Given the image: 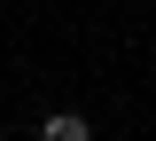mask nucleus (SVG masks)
Segmentation results:
<instances>
[{"mask_svg": "<svg viewBox=\"0 0 156 141\" xmlns=\"http://www.w3.org/2000/svg\"><path fill=\"white\" fill-rule=\"evenodd\" d=\"M39 141H94V125L78 118V110H55V118L39 125Z\"/></svg>", "mask_w": 156, "mask_h": 141, "instance_id": "nucleus-1", "label": "nucleus"}]
</instances>
